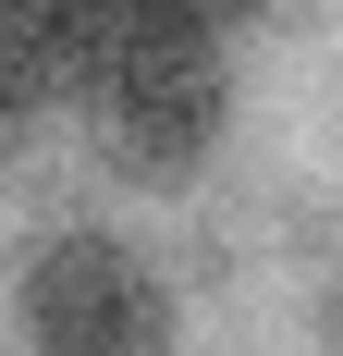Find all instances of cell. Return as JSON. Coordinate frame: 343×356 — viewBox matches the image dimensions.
Wrapping results in <instances>:
<instances>
[{
    "mask_svg": "<svg viewBox=\"0 0 343 356\" xmlns=\"http://www.w3.org/2000/svg\"><path fill=\"white\" fill-rule=\"evenodd\" d=\"M12 356H172V295L123 234H49L12 283Z\"/></svg>",
    "mask_w": 343,
    "mask_h": 356,
    "instance_id": "2",
    "label": "cell"
},
{
    "mask_svg": "<svg viewBox=\"0 0 343 356\" xmlns=\"http://www.w3.org/2000/svg\"><path fill=\"white\" fill-rule=\"evenodd\" d=\"M86 111H99V147L135 184H184L208 147H221V123H233V62H221V37H196V25L123 13V37H110L99 74H86Z\"/></svg>",
    "mask_w": 343,
    "mask_h": 356,
    "instance_id": "1",
    "label": "cell"
},
{
    "mask_svg": "<svg viewBox=\"0 0 343 356\" xmlns=\"http://www.w3.org/2000/svg\"><path fill=\"white\" fill-rule=\"evenodd\" d=\"M110 37H123V0H0V62L37 99H86Z\"/></svg>",
    "mask_w": 343,
    "mask_h": 356,
    "instance_id": "3",
    "label": "cell"
},
{
    "mask_svg": "<svg viewBox=\"0 0 343 356\" xmlns=\"http://www.w3.org/2000/svg\"><path fill=\"white\" fill-rule=\"evenodd\" d=\"M37 111H49V99H37V86H25V74H12V62H0V147H12V136H25V123H37Z\"/></svg>",
    "mask_w": 343,
    "mask_h": 356,
    "instance_id": "5",
    "label": "cell"
},
{
    "mask_svg": "<svg viewBox=\"0 0 343 356\" xmlns=\"http://www.w3.org/2000/svg\"><path fill=\"white\" fill-rule=\"evenodd\" d=\"M123 13H160V25H196V37H233L258 0H123Z\"/></svg>",
    "mask_w": 343,
    "mask_h": 356,
    "instance_id": "4",
    "label": "cell"
}]
</instances>
